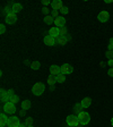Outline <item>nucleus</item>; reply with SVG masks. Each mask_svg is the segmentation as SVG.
Wrapping results in <instances>:
<instances>
[{
  "mask_svg": "<svg viewBox=\"0 0 113 127\" xmlns=\"http://www.w3.org/2000/svg\"><path fill=\"white\" fill-rule=\"evenodd\" d=\"M45 90V86L43 83L39 82L36 83V84H34V86L32 87V93L34 95H36V96H40V95H42L43 92H44Z\"/></svg>",
  "mask_w": 113,
  "mask_h": 127,
  "instance_id": "1",
  "label": "nucleus"
},
{
  "mask_svg": "<svg viewBox=\"0 0 113 127\" xmlns=\"http://www.w3.org/2000/svg\"><path fill=\"white\" fill-rule=\"evenodd\" d=\"M77 117H78V120H79V124L80 125H87L90 122V116L86 111H82Z\"/></svg>",
  "mask_w": 113,
  "mask_h": 127,
  "instance_id": "2",
  "label": "nucleus"
},
{
  "mask_svg": "<svg viewBox=\"0 0 113 127\" xmlns=\"http://www.w3.org/2000/svg\"><path fill=\"white\" fill-rule=\"evenodd\" d=\"M14 95V90H3L1 89V102L2 103H6L8 101H10V98Z\"/></svg>",
  "mask_w": 113,
  "mask_h": 127,
  "instance_id": "3",
  "label": "nucleus"
},
{
  "mask_svg": "<svg viewBox=\"0 0 113 127\" xmlns=\"http://www.w3.org/2000/svg\"><path fill=\"white\" fill-rule=\"evenodd\" d=\"M2 111L5 112V114H15L16 112V106L14 104L13 102H10V101H8V102H6L5 104H3V108H2Z\"/></svg>",
  "mask_w": 113,
  "mask_h": 127,
  "instance_id": "4",
  "label": "nucleus"
},
{
  "mask_svg": "<svg viewBox=\"0 0 113 127\" xmlns=\"http://www.w3.org/2000/svg\"><path fill=\"white\" fill-rule=\"evenodd\" d=\"M66 122H67V125L70 127H77L79 125L78 117L75 116V115H69L66 118Z\"/></svg>",
  "mask_w": 113,
  "mask_h": 127,
  "instance_id": "5",
  "label": "nucleus"
},
{
  "mask_svg": "<svg viewBox=\"0 0 113 127\" xmlns=\"http://www.w3.org/2000/svg\"><path fill=\"white\" fill-rule=\"evenodd\" d=\"M49 35H51L52 37H54L55 42H58L60 39V33H59V29L58 27H51L49 30Z\"/></svg>",
  "mask_w": 113,
  "mask_h": 127,
  "instance_id": "6",
  "label": "nucleus"
},
{
  "mask_svg": "<svg viewBox=\"0 0 113 127\" xmlns=\"http://www.w3.org/2000/svg\"><path fill=\"white\" fill-rule=\"evenodd\" d=\"M8 127H19L21 126V122L17 117H10L8 119V123H7Z\"/></svg>",
  "mask_w": 113,
  "mask_h": 127,
  "instance_id": "7",
  "label": "nucleus"
},
{
  "mask_svg": "<svg viewBox=\"0 0 113 127\" xmlns=\"http://www.w3.org/2000/svg\"><path fill=\"white\" fill-rule=\"evenodd\" d=\"M5 21H6V23H7V24H9V25H13V24H15L16 22H17V16H16L15 13L8 14V15H6Z\"/></svg>",
  "mask_w": 113,
  "mask_h": 127,
  "instance_id": "8",
  "label": "nucleus"
},
{
  "mask_svg": "<svg viewBox=\"0 0 113 127\" xmlns=\"http://www.w3.org/2000/svg\"><path fill=\"white\" fill-rule=\"evenodd\" d=\"M109 18H110V14H109L106 10L101 11L97 16V19L101 22V23H105V22H108Z\"/></svg>",
  "mask_w": 113,
  "mask_h": 127,
  "instance_id": "9",
  "label": "nucleus"
},
{
  "mask_svg": "<svg viewBox=\"0 0 113 127\" xmlns=\"http://www.w3.org/2000/svg\"><path fill=\"white\" fill-rule=\"evenodd\" d=\"M72 71H74V68L69 64H63L62 66H61V74L67 75V74H71Z\"/></svg>",
  "mask_w": 113,
  "mask_h": 127,
  "instance_id": "10",
  "label": "nucleus"
},
{
  "mask_svg": "<svg viewBox=\"0 0 113 127\" xmlns=\"http://www.w3.org/2000/svg\"><path fill=\"white\" fill-rule=\"evenodd\" d=\"M54 24H55V27H58V29L65 27V24H66V19L63 18L62 16H59L58 18L54 19Z\"/></svg>",
  "mask_w": 113,
  "mask_h": 127,
  "instance_id": "11",
  "label": "nucleus"
},
{
  "mask_svg": "<svg viewBox=\"0 0 113 127\" xmlns=\"http://www.w3.org/2000/svg\"><path fill=\"white\" fill-rule=\"evenodd\" d=\"M43 42L45 43V45H49V47H53L55 44V40L54 37H52L51 35H46L43 39Z\"/></svg>",
  "mask_w": 113,
  "mask_h": 127,
  "instance_id": "12",
  "label": "nucleus"
},
{
  "mask_svg": "<svg viewBox=\"0 0 113 127\" xmlns=\"http://www.w3.org/2000/svg\"><path fill=\"white\" fill-rule=\"evenodd\" d=\"M50 73L53 76H58L59 74H61V67L57 66V65H52L50 67Z\"/></svg>",
  "mask_w": 113,
  "mask_h": 127,
  "instance_id": "13",
  "label": "nucleus"
},
{
  "mask_svg": "<svg viewBox=\"0 0 113 127\" xmlns=\"http://www.w3.org/2000/svg\"><path fill=\"white\" fill-rule=\"evenodd\" d=\"M51 5H52V8L53 9H55V10H60L61 8L63 7L62 1H61V0H53Z\"/></svg>",
  "mask_w": 113,
  "mask_h": 127,
  "instance_id": "14",
  "label": "nucleus"
},
{
  "mask_svg": "<svg viewBox=\"0 0 113 127\" xmlns=\"http://www.w3.org/2000/svg\"><path fill=\"white\" fill-rule=\"evenodd\" d=\"M8 119L9 118H7V116H6L5 112H1V115H0V127L6 126L7 123H8Z\"/></svg>",
  "mask_w": 113,
  "mask_h": 127,
  "instance_id": "15",
  "label": "nucleus"
},
{
  "mask_svg": "<svg viewBox=\"0 0 113 127\" xmlns=\"http://www.w3.org/2000/svg\"><path fill=\"white\" fill-rule=\"evenodd\" d=\"M11 8H13V13L17 14V13H19V11L23 9V6H22L21 3H18V2H15V3H13Z\"/></svg>",
  "mask_w": 113,
  "mask_h": 127,
  "instance_id": "16",
  "label": "nucleus"
},
{
  "mask_svg": "<svg viewBox=\"0 0 113 127\" xmlns=\"http://www.w3.org/2000/svg\"><path fill=\"white\" fill-rule=\"evenodd\" d=\"M80 103H82L83 108H88L92 104V100H90V98H84Z\"/></svg>",
  "mask_w": 113,
  "mask_h": 127,
  "instance_id": "17",
  "label": "nucleus"
},
{
  "mask_svg": "<svg viewBox=\"0 0 113 127\" xmlns=\"http://www.w3.org/2000/svg\"><path fill=\"white\" fill-rule=\"evenodd\" d=\"M29 108H31V101L29 100H24L23 102H22V109H24V110H28Z\"/></svg>",
  "mask_w": 113,
  "mask_h": 127,
  "instance_id": "18",
  "label": "nucleus"
},
{
  "mask_svg": "<svg viewBox=\"0 0 113 127\" xmlns=\"http://www.w3.org/2000/svg\"><path fill=\"white\" fill-rule=\"evenodd\" d=\"M74 111H75V114L79 115L80 112L83 111V106H82V103H76L74 107Z\"/></svg>",
  "mask_w": 113,
  "mask_h": 127,
  "instance_id": "19",
  "label": "nucleus"
},
{
  "mask_svg": "<svg viewBox=\"0 0 113 127\" xmlns=\"http://www.w3.org/2000/svg\"><path fill=\"white\" fill-rule=\"evenodd\" d=\"M44 23L47 24V25H50V24L54 23V19H53V17L51 15H47V16L44 17Z\"/></svg>",
  "mask_w": 113,
  "mask_h": 127,
  "instance_id": "20",
  "label": "nucleus"
},
{
  "mask_svg": "<svg viewBox=\"0 0 113 127\" xmlns=\"http://www.w3.org/2000/svg\"><path fill=\"white\" fill-rule=\"evenodd\" d=\"M40 67H41V64H40V61H33V63L31 64V68L34 69V70H37V69H40Z\"/></svg>",
  "mask_w": 113,
  "mask_h": 127,
  "instance_id": "21",
  "label": "nucleus"
},
{
  "mask_svg": "<svg viewBox=\"0 0 113 127\" xmlns=\"http://www.w3.org/2000/svg\"><path fill=\"white\" fill-rule=\"evenodd\" d=\"M55 78H57V82L58 83H63L66 81V76L63 74H59L58 76H55Z\"/></svg>",
  "mask_w": 113,
  "mask_h": 127,
  "instance_id": "22",
  "label": "nucleus"
},
{
  "mask_svg": "<svg viewBox=\"0 0 113 127\" xmlns=\"http://www.w3.org/2000/svg\"><path fill=\"white\" fill-rule=\"evenodd\" d=\"M47 83H49L50 85H54V83H57V78H55V76L50 75L49 78H47Z\"/></svg>",
  "mask_w": 113,
  "mask_h": 127,
  "instance_id": "23",
  "label": "nucleus"
},
{
  "mask_svg": "<svg viewBox=\"0 0 113 127\" xmlns=\"http://www.w3.org/2000/svg\"><path fill=\"white\" fill-rule=\"evenodd\" d=\"M59 33H60V36H66L68 34V31L66 27H61V29H59Z\"/></svg>",
  "mask_w": 113,
  "mask_h": 127,
  "instance_id": "24",
  "label": "nucleus"
},
{
  "mask_svg": "<svg viewBox=\"0 0 113 127\" xmlns=\"http://www.w3.org/2000/svg\"><path fill=\"white\" fill-rule=\"evenodd\" d=\"M19 101V98H18V95H16V94H14L13 96L10 98V102H13L14 104H16V103Z\"/></svg>",
  "mask_w": 113,
  "mask_h": 127,
  "instance_id": "25",
  "label": "nucleus"
},
{
  "mask_svg": "<svg viewBox=\"0 0 113 127\" xmlns=\"http://www.w3.org/2000/svg\"><path fill=\"white\" fill-rule=\"evenodd\" d=\"M67 42H68V41L66 40V37H65V36H60V39H59V41H58V43L60 45H65Z\"/></svg>",
  "mask_w": 113,
  "mask_h": 127,
  "instance_id": "26",
  "label": "nucleus"
},
{
  "mask_svg": "<svg viewBox=\"0 0 113 127\" xmlns=\"http://www.w3.org/2000/svg\"><path fill=\"white\" fill-rule=\"evenodd\" d=\"M105 56H106V58L110 60V59H113V51L112 50H108L106 51V53H105Z\"/></svg>",
  "mask_w": 113,
  "mask_h": 127,
  "instance_id": "27",
  "label": "nucleus"
},
{
  "mask_svg": "<svg viewBox=\"0 0 113 127\" xmlns=\"http://www.w3.org/2000/svg\"><path fill=\"white\" fill-rule=\"evenodd\" d=\"M32 123H33V118H31V117H28V118L25 119V126H29V125H32Z\"/></svg>",
  "mask_w": 113,
  "mask_h": 127,
  "instance_id": "28",
  "label": "nucleus"
},
{
  "mask_svg": "<svg viewBox=\"0 0 113 127\" xmlns=\"http://www.w3.org/2000/svg\"><path fill=\"white\" fill-rule=\"evenodd\" d=\"M51 16H52L54 19L58 18V17H59V10H55V9H53L52 13H51Z\"/></svg>",
  "mask_w": 113,
  "mask_h": 127,
  "instance_id": "29",
  "label": "nucleus"
},
{
  "mask_svg": "<svg viewBox=\"0 0 113 127\" xmlns=\"http://www.w3.org/2000/svg\"><path fill=\"white\" fill-rule=\"evenodd\" d=\"M59 11H61V14H63V15H66V14H68L69 13V9H68V7H66V6H63L62 8H61Z\"/></svg>",
  "mask_w": 113,
  "mask_h": 127,
  "instance_id": "30",
  "label": "nucleus"
},
{
  "mask_svg": "<svg viewBox=\"0 0 113 127\" xmlns=\"http://www.w3.org/2000/svg\"><path fill=\"white\" fill-rule=\"evenodd\" d=\"M5 11L7 13V15L8 14H11L13 13V8L11 7H9V6H6V8H5Z\"/></svg>",
  "mask_w": 113,
  "mask_h": 127,
  "instance_id": "31",
  "label": "nucleus"
},
{
  "mask_svg": "<svg viewBox=\"0 0 113 127\" xmlns=\"http://www.w3.org/2000/svg\"><path fill=\"white\" fill-rule=\"evenodd\" d=\"M108 48H109V50H113V37L110 39V42H109Z\"/></svg>",
  "mask_w": 113,
  "mask_h": 127,
  "instance_id": "32",
  "label": "nucleus"
},
{
  "mask_svg": "<svg viewBox=\"0 0 113 127\" xmlns=\"http://www.w3.org/2000/svg\"><path fill=\"white\" fill-rule=\"evenodd\" d=\"M5 32H6V26L3 24H1V25H0V34H3Z\"/></svg>",
  "mask_w": 113,
  "mask_h": 127,
  "instance_id": "33",
  "label": "nucleus"
},
{
  "mask_svg": "<svg viewBox=\"0 0 113 127\" xmlns=\"http://www.w3.org/2000/svg\"><path fill=\"white\" fill-rule=\"evenodd\" d=\"M42 13L44 14L45 16H47V15H49V13H50V10H49V8L44 7V8H43V9H42Z\"/></svg>",
  "mask_w": 113,
  "mask_h": 127,
  "instance_id": "34",
  "label": "nucleus"
},
{
  "mask_svg": "<svg viewBox=\"0 0 113 127\" xmlns=\"http://www.w3.org/2000/svg\"><path fill=\"white\" fill-rule=\"evenodd\" d=\"M50 3H52L50 0H42V5H44V6H47V5H50Z\"/></svg>",
  "mask_w": 113,
  "mask_h": 127,
  "instance_id": "35",
  "label": "nucleus"
},
{
  "mask_svg": "<svg viewBox=\"0 0 113 127\" xmlns=\"http://www.w3.org/2000/svg\"><path fill=\"white\" fill-rule=\"evenodd\" d=\"M108 74H109V76L110 77H113V68H110L108 70Z\"/></svg>",
  "mask_w": 113,
  "mask_h": 127,
  "instance_id": "36",
  "label": "nucleus"
},
{
  "mask_svg": "<svg viewBox=\"0 0 113 127\" xmlns=\"http://www.w3.org/2000/svg\"><path fill=\"white\" fill-rule=\"evenodd\" d=\"M108 65H109V66L111 67V68H113V59H110V60H109Z\"/></svg>",
  "mask_w": 113,
  "mask_h": 127,
  "instance_id": "37",
  "label": "nucleus"
},
{
  "mask_svg": "<svg viewBox=\"0 0 113 127\" xmlns=\"http://www.w3.org/2000/svg\"><path fill=\"white\" fill-rule=\"evenodd\" d=\"M65 37H66V40H67V41H70V40H71V36H70V35H69V34H67Z\"/></svg>",
  "mask_w": 113,
  "mask_h": 127,
  "instance_id": "38",
  "label": "nucleus"
},
{
  "mask_svg": "<svg viewBox=\"0 0 113 127\" xmlns=\"http://www.w3.org/2000/svg\"><path fill=\"white\" fill-rule=\"evenodd\" d=\"M25 112H26V110H24V109H23V110L21 111V116H24V115H25Z\"/></svg>",
  "mask_w": 113,
  "mask_h": 127,
  "instance_id": "39",
  "label": "nucleus"
},
{
  "mask_svg": "<svg viewBox=\"0 0 113 127\" xmlns=\"http://www.w3.org/2000/svg\"><path fill=\"white\" fill-rule=\"evenodd\" d=\"M54 90V85H50V91H53Z\"/></svg>",
  "mask_w": 113,
  "mask_h": 127,
  "instance_id": "40",
  "label": "nucleus"
},
{
  "mask_svg": "<svg viewBox=\"0 0 113 127\" xmlns=\"http://www.w3.org/2000/svg\"><path fill=\"white\" fill-rule=\"evenodd\" d=\"M106 3H112V0H105Z\"/></svg>",
  "mask_w": 113,
  "mask_h": 127,
  "instance_id": "41",
  "label": "nucleus"
},
{
  "mask_svg": "<svg viewBox=\"0 0 113 127\" xmlns=\"http://www.w3.org/2000/svg\"><path fill=\"white\" fill-rule=\"evenodd\" d=\"M111 124H112V126H113V118L111 119Z\"/></svg>",
  "mask_w": 113,
  "mask_h": 127,
  "instance_id": "42",
  "label": "nucleus"
},
{
  "mask_svg": "<svg viewBox=\"0 0 113 127\" xmlns=\"http://www.w3.org/2000/svg\"><path fill=\"white\" fill-rule=\"evenodd\" d=\"M19 127H26V126H25V125H22V124H21V126H19Z\"/></svg>",
  "mask_w": 113,
  "mask_h": 127,
  "instance_id": "43",
  "label": "nucleus"
},
{
  "mask_svg": "<svg viewBox=\"0 0 113 127\" xmlns=\"http://www.w3.org/2000/svg\"><path fill=\"white\" fill-rule=\"evenodd\" d=\"M26 127H34L33 125H29V126H26Z\"/></svg>",
  "mask_w": 113,
  "mask_h": 127,
  "instance_id": "44",
  "label": "nucleus"
},
{
  "mask_svg": "<svg viewBox=\"0 0 113 127\" xmlns=\"http://www.w3.org/2000/svg\"><path fill=\"white\" fill-rule=\"evenodd\" d=\"M112 51H113V50H112Z\"/></svg>",
  "mask_w": 113,
  "mask_h": 127,
  "instance_id": "45",
  "label": "nucleus"
}]
</instances>
